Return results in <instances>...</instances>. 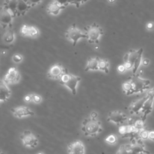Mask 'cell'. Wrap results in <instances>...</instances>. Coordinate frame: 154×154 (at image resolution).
Segmentation results:
<instances>
[{"instance_id":"obj_1","label":"cell","mask_w":154,"mask_h":154,"mask_svg":"<svg viewBox=\"0 0 154 154\" xmlns=\"http://www.w3.org/2000/svg\"><path fill=\"white\" fill-rule=\"evenodd\" d=\"M81 130L85 136L95 137L102 131L101 122L97 119L89 116L83 120Z\"/></svg>"},{"instance_id":"obj_2","label":"cell","mask_w":154,"mask_h":154,"mask_svg":"<svg viewBox=\"0 0 154 154\" xmlns=\"http://www.w3.org/2000/svg\"><path fill=\"white\" fill-rule=\"evenodd\" d=\"M143 152H148L145 150L143 144L141 141H134L131 144L122 145L116 154H140Z\"/></svg>"},{"instance_id":"obj_3","label":"cell","mask_w":154,"mask_h":154,"mask_svg":"<svg viewBox=\"0 0 154 154\" xmlns=\"http://www.w3.org/2000/svg\"><path fill=\"white\" fill-rule=\"evenodd\" d=\"M87 38L90 43H98L99 38L103 35L102 28L97 23H93L90 25L84 27Z\"/></svg>"},{"instance_id":"obj_4","label":"cell","mask_w":154,"mask_h":154,"mask_svg":"<svg viewBox=\"0 0 154 154\" xmlns=\"http://www.w3.org/2000/svg\"><path fill=\"white\" fill-rule=\"evenodd\" d=\"M143 49L140 48L138 50H130L124 56V62H129L133 65L132 73L135 74L141 61V57Z\"/></svg>"},{"instance_id":"obj_5","label":"cell","mask_w":154,"mask_h":154,"mask_svg":"<svg viewBox=\"0 0 154 154\" xmlns=\"http://www.w3.org/2000/svg\"><path fill=\"white\" fill-rule=\"evenodd\" d=\"M79 76L74 75L67 72L59 79V82L69 88L73 95L76 94V87L81 81Z\"/></svg>"},{"instance_id":"obj_6","label":"cell","mask_w":154,"mask_h":154,"mask_svg":"<svg viewBox=\"0 0 154 154\" xmlns=\"http://www.w3.org/2000/svg\"><path fill=\"white\" fill-rule=\"evenodd\" d=\"M132 87V94L143 93L149 88L150 81L141 78L138 74H133L129 79Z\"/></svg>"},{"instance_id":"obj_7","label":"cell","mask_w":154,"mask_h":154,"mask_svg":"<svg viewBox=\"0 0 154 154\" xmlns=\"http://www.w3.org/2000/svg\"><path fill=\"white\" fill-rule=\"evenodd\" d=\"M66 37L69 40L73 42V46H75L78 41L80 38H87V35L85 32H82L78 28H76L75 23H73L66 31Z\"/></svg>"},{"instance_id":"obj_8","label":"cell","mask_w":154,"mask_h":154,"mask_svg":"<svg viewBox=\"0 0 154 154\" xmlns=\"http://www.w3.org/2000/svg\"><path fill=\"white\" fill-rule=\"evenodd\" d=\"M147 98L140 112L143 114L141 117L144 122L146 120L147 115L151 112L152 109V105L154 102V87L147 92Z\"/></svg>"},{"instance_id":"obj_9","label":"cell","mask_w":154,"mask_h":154,"mask_svg":"<svg viewBox=\"0 0 154 154\" xmlns=\"http://www.w3.org/2000/svg\"><path fill=\"white\" fill-rule=\"evenodd\" d=\"M20 138L23 144L26 147L34 148L38 143V140L37 138L32 133L31 131L28 130L23 131L20 135Z\"/></svg>"},{"instance_id":"obj_10","label":"cell","mask_w":154,"mask_h":154,"mask_svg":"<svg viewBox=\"0 0 154 154\" xmlns=\"http://www.w3.org/2000/svg\"><path fill=\"white\" fill-rule=\"evenodd\" d=\"M106 120L108 122H113L117 125H121L128 121V117L123 112L116 110L109 112Z\"/></svg>"},{"instance_id":"obj_11","label":"cell","mask_w":154,"mask_h":154,"mask_svg":"<svg viewBox=\"0 0 154 154\" xmlns=\"http://www.w3.org/2000/svg\"><path fill=\"white\" fill-rule=\"evenodd\" d=\"M67 70L64 68L61 64H54L49 68L47 73L48 77L52 79H60L61 76L66 73Z\"/></svg>"},{"instance_id":"obj_12","label":"cell","mask_w":154,"mask_h":154,"mask_svg":"<svg viewBox=\"0 0 154 154\" xmlns=\"http://www.w3.org/2000/svg\"><path fill=\"white\" fill-rule=\"evenodd\" d=\"M20 79V75L16 67H10L2 80L7 84H14L19 82Z\"/></svg>"},{"instance_id":"obj_13","label":"cell","mask_w":154,"mask_h":154,"mask_svg":"<svg viewBox=\"0 0 154 154\" xmlns=\"http://www.w3.org/2000/svg\"><path fill=\"white\" fill-rule=\"evenodd\" d=\"M68 154H85V146L80 140H75L67 146Z\"/></svg>"},{"instance_id":"obj_14","label":"cell","mask_w":154,"mask_h":154,"mask_svg":"<svg viewBox=\"0 0 154 154\" xmlns=\"http://www.w3.org/2000/svg\"><path fill=\"white\" fill-rule=\"evenodd\" d=\"M13 17L14 16L9 10L4 7L1 8L0 21L1 24L4 29L6 28L7 26H11V22Z\"/></svg>"},{"instance_id":"obj_15","label":"cell","mask_w":154,"mask_h":154,"mask_svg":"<svg viewBox=\"0 0 154 154\" xmlns=\"http://www.w3.org/2000/svg\"><path fill=\"white\" fill-rule=\"evenodd\" d=\"M11 111L14 116L17 118L34 115V112L31 111L29 107L26 106H20L13 108L11 109Z\"/></svg>"},{"instance_id":"obj_16","label":"cell","mask_w":154,"mask_h":154,"mask_svg":"<svg viewBox=\"0 0 154 154\" xmlns=\"http://www.w3.org/2000/svg\"><path fill=\"white\" fill-rule=\"evenodd\" d=\"M147 95L141 99L133 102L129 106V110L131 114H138L141 112L144 104L147 99Z\"/></svg>"},{"instance_id":"obj_17","label":"cell","mask_w":154,"mask_h":154,"mask_svg":"<svg viewBox=\"0 0 154 154\" xmlns=\"http://www.w3.org/2000/svg\"><path fill=\"white\" fill-rule=\"evenodd\" d=\"M2 79L1 81L0 85V102H4L8 100L11 95V90Z\"/></svg>"},{"instance_id":"obj_18","label":"cell","mask_w":154,"mask_h":154,"mask_svg":"<svg viewBox=\"0 0 154 154\" xmlns=\"http://www.w3.org/2000/svg\"><path fill=\"white\" fill-rule=\"evenodd\" d=\"M66 7V6L63 5L54 1L49 3L47 7V11L48 13L52 15H57L61 10L64 9Z\"/></svg>"},{"instance_id":"obj_19","label":"cell","mask_w":154,"mask_h":154,"mask_svg":"<svg viewBox=\"0 0 154 154\" xmlns=\"http://www.w3.org/2000/svg\"><path fill=\"white\" fill-rule=\"evenodd\" d=\"M18 0H5L3 7L9 10L14 17L17 16V6Z\"/></svg>"},{"instance_id":"obj_20","label":"cell","mask_w":154,"mask_h":154,"mask_svg":"<svg viewBox=\"0 0 154 154\" xmlns=\"http://www.w3.org/2000/svg\"><path fill=\"white\" fill-rule=\"evenodd\" d=\"M31 7L25 0H18L17 6V16L24 15Z\"/></svg>"},{"instance_id":"obj_21","label":"cell","mask_w":154,"mask_h":154,"mask_svg":"<svg viewBox=\"0 0 154 154\" xmlns=\"http://www.w3.org/2000/svg\"><path fill=\"white\" fill-rule=\"evenodd\" d=\"M99 57L88 58L87 60V63L85 68V71L87 72L88 70H99Z\"/></svg>"},{"instance_id":"obj_22","label":"cell","mask_w":154,"mask_h":154,"mask_svg":"<svg viewBox=\"0 0 154 154\" xmlns=\"http://www.w3.org/2000/svg\"><path fill=\"white\" fill-rule=\"evenodd\" d=\"M4 40L7 43H11L13 42L14 39V34L11 26H8V29L5 31L3 37Z\"/></svg>"},{"instance_id":"obj_23","label":"cell","mask_w":154,"mask_h":154,"mask_svg":"<svg viewBox=\"0 0 154 154\" xmlns=\"http://www.w3.org/2000/svg\"><path fill=\"white\" fill-rule=\"evenodd\" d=\"M109 62L106 59H99V70L106 73L109 72Z\"/></svg>"},{"instance_id":"obj_24","label":"cell","mask_w":154,"mask_h":154,"mask_svg":"<svg viewBox=\"0 0 154 154\" xmlns=\"http://www.w3.org/2000/svg\"><path fill=\"white\" fill-rule=\"evenodd\" d=\"M122 88L123 90V92L126 95H131L132 94V87L131 82L129 80L125 81L122 83Z\"/></svg>"},{"instance_id":"obj_25","label":"cell","mask_w":154,"mask_h":154,"mask_svg":"<svg viewBox=\"0 0 154 154\" xmlns=\"http://www.w3.org/2000/svg\"><path fill=\"white\" fill-rule=\"evenodd\" d=\"M105 141L109 144H114L115 143H116L117 141V138L116 135H115L114 134H111L109 135H108L106 138H105Z\"/></svg>"},{"instance_id":"obj_26","label":"cell","mask_w":154,"mask_h":154,"mask_svg":"<svg viewBox=\"0 0 154 154\" xmlns=\"http://www.w3.org/2000/svg\"><path fill=\"white\" fill-rule=\"evenodd\" d=\"M149 131L145 129H141L138 132V137L141 140H146L149 138Z\"/></svg>"},{"instance_id":"obj_27","label":"cell","mask_w":154,"mask_h":154,"mask_svg":"<svg viewBox=\"0 0 154 154\" xmlns=\"http://www.w3.org/2000/svg\"><path fill=\"white\" fill-rule=\"evenodd\" d=\"M38 34V29L33 26H29V36L32 37H35Z\"/></svg>"},{"instance_id":"obj_28","label":"cell","mask_w":154,"mask_h":154,"mask_svg":"<svg viewBox=\"0 0 154 154\" xmlns=\"http://www.w3.org/2000/svg\"><path fill=\"white\" fill-rule=\"evenodd\" d=\"M29 26L26 25H23L20 29V33L23 36L29 35Z\"/></svg>"},{"instance_id":"obj_29","label":"cell","mask_w":154,"mask_h":154,"mask_svg":"<svg viewBox=\"0 0 154 154\" xmlns=\"http://www.w3.org/2000/svg\"><path fill=\"white\" fill-rule=\"evenodd\" d=\"M88 0H69V4H72L75 5L76 8H79V6L87 2Z\"/></svg>"},{"instance_id":"obj_30","label":"cell","mask_w":154,"mask_h":154,"mask_svg":"<svg viewBox=\"0 0 154 154\" xmlns=\"http://www.w3.org/2000/svg\"><path fill=\"white\" fill-rule=\"evenodd\" d=\"M42 98L40 95L34 93L32 94V102H34L35 103H39L42 102Z\"/></svg>"},{"instance_id":"obj_31","label":"cell","mask_w":154,"mask_h":154,"mask_svg":"<svg viewBox=\"0 0 154 154\" xmlns=\"http://www.w3.org/2000/svg\"><path fill=\"white\" fill-rule=\"evenodd\" d=\"M13 61L16 63H20V61H22L23 58L22 57L19 55V54H15L13 56Z\"/></svg>"},{"instance_id":"obj_32","label":"cell","mask_w":154,"mask_h":154,"mask_svg":"<svg viewBox=\"0 0 154 154\" xmlns=\"http://www.w3.org/2000/svg\"><path fill=\"white\" fill-rule=\"evenodd\" d=\"M42 0H25V1L32 7L39 4Z\"/></svg>"},{"instance_id":"obj_33","label":"cell","mask_w":154,"mask_h":154,"mask_svg":"<svg viewBox=\"0 0 154 154\" xmlns=\"http://www.w3.org/2000/svg\"><path fill=\"white\" fill-rule=\"evenodd\" d=\"M23 99L26 102H30L32 101V94H28L25 95Z\"/></svg>"},{"instance_id":"obj_34","label":"cell","mask_w":154,"mask_h":154,"mask_svg":"<svg viewBox=\"0 0 154 154\" xmlns=\"http://www.w3.org/2000/svg\"><path fill=\"white\" fill-rule=\"evenodd\" d=\"M54 1H57L59 4L63 5H64L66 7H67L69 4V0H54Z\"/></svg>"},{"instance_id":"obj_35","label":"cell","mask_w":154,"mask_h":154,"mask_svg":"<svg viewBox=\"0 0 154 154\" xmlns=\"http://www.w3.org/2000/svg\"><path fill=\"white\" fill-rule=\"evenodd\" d=\"M126 70L125 66H124V64H121V65H119L118 67H117V70L120 73H123L125 70Z\"/></svg>"},{"instance_id":"obj_36","label":"cell","mask_w":154,"mask_h":154,"mask_svg":"<svg viewBox=\"0 0 154 154\" xmlns=\"http://www.w3.org/2000/svg\"><path fill=\"white\" fill-rule=\"evenodd\" d=\"M123 64L125 66L126 69H128H128H131L133 68V65L129 62H124Z\"/></svg>"},{"instance_id":"obj_37","label":"cell","mask_w":154,"mask_h":154,"mask_svg":"<svg viewBox=\"0 0 154 154\" xmlns=\"http://www.w3.org/2000/svg\"><path fill=\"white\" fill-rule=\"evenodd\" d=\"M149 138L152 141H154V131L151 130L149 131Z\"/></svg>"},{"instance_id":"obj_38","label":"cell","mask_w":154,"mask_h":154,"mask_svg":"<svg viewBox=\"0 0 154 154\" xmlns=\"http://www.w3.org/2000/svg\"><path fill=\"white\" fill-rule=\"evenodd\" d=\"M89 116L91 117V118L97 119V116H98V114H97V112H96V111H93V112H91L90 113V114Z\"/></svg>"},{"instance_id":"obj_39","label":"cell","mask_w":154,"mask_h":154,"mask_svg":"<svg viewBox=\"0 0 154 154\" xmlns=\"http://www.w3.org/2000/svg\"><path fill=\"white\" fill-rule=\"evenodd\" d=\"M142 63H143V64L144 66H147V65L149 64V60L148 59H144V60H143Z\"/></svg>"},{"instance_id":"obj_40","label":"cell","mask_w":154,"mask_h":154,"mask_svg":"<svg viewBox=\"0 0 154 154\" xmlns=\"http://www.w3.org/2000/svg\"><path fill=\"white\" fill-rule=\"evenodd\" d=\"M153 23L152 22H150V23H148L147 25V28L148 29H152L153 28Z\"/></svg>"},{"instance_id":"obj_41","label":"cell","mask_w":154,"mask_h":154,"mask_svg":"<svg viewBox=\"0 0 154 154\" xmlns=\"http://www.w3.org/2000/svg\"><path fill=\"white\" fill-rule=\"evenodd\" d=\"M140 154H150V153H149V152H143V153H140Z\"/></svg>"},{"instance_id":"obj_42","label":"cell","mask_w":154,"mask_h":154,"mask_svg":"<svg viewBox=\"0 0 154 154\" xmlns=\"http://www.w3.org/2000/svg\"><path fill=\"white\" fill-rule=\"evenodd\" d=\"M108 1H109V2H114L116 0H108Z\"/></svg>"},{"instance_id":"obj_43","label":"cell","mask_w":154,"mask_h":154,"mask_svg":"<svg viewBox=\"0 0 154 154\" xmlns=\"http://www.w3.org/2000/svg\"><path fill=\"white\" fill-rule=\"evenodd\" d=\"M37 154H43V153H42V152H39V153H37Z\"/></svg>"}]
</instances>
